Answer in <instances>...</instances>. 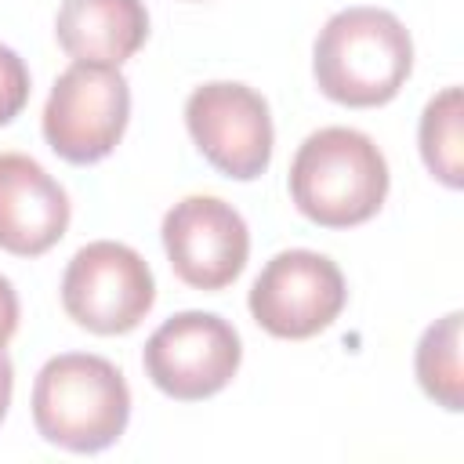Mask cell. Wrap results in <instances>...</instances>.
Returning <instances> with one entry per match:
<instances>
[{
  "instance_id": "6da1fadb",
  "label": "cell",
  "mask_w": 464,
  "mask_h": 464,
  "mask_svg": "<svg viewBox=\"0 0 464 464\" xmlns=\"http://www.w3.org/2000/svg\"><path fill=\"white\" fill-rule=\"evenodd\" d=\"M413 69V40L384 7H344L315 36L312 72L319 91L352 109L392 102Z\"/></svg>"
},
{
  "instance_id": "7a4b0ae2",
  "label": "cell",
  "mask_w": 464,
  "mask_h": 464,
  "mask_svg": "<svg viewBox=\"0 0 464 464\" xmlns=\"http://www.w3.org/2000/svg\"><path fill=\"white\" fill-rule=\"evenodd\" d=\"M130 420V388L123 373L87 352H65L44 362L33 384L36 431L69 453L109 450Z\"/></svg>"
},
{
  "instance_id": "3957f363",
  "label": "cell",
  "mask_w": 464,
  "mask_h": 464,
  "mask_svg": "<svg viewBox=\"0 0 464 464\" xmlns=\"http://www.w3.org/2000/svg\"><path fill=\"white\" fill-rule=\"evenodd\" d=\"M290 196L297 210L323 228L362 225L388 196L384 152L352 127L312 130L294 152Z\"/></svg>"
},
{
  "instance_id": "277c9868",
  "label": "cell",
  "mask_w": 464,
  "mask_h": 464,
  "mask_svg": "<svg viewBox=\"0 0 464 464\" xmlns=\"http://www.w3.org/2000/svg\"><path fill=\"white\" fill-rule=\"evenodd\" d=\"M156 301L152 268L138 250L112 239L80 246L62 276V308L91 334H130Z\"/></svg>"
},
{
  "instance_id": "5b68a950",
  "label": "cell",
  "mask_w": 464,
  "mask_h": 464,
  "mask_svg": "<svg viewBox=\"0 0 464 464\" xmlns=\"http://www.w3.org/2000/svg\"><path fill=\"white\" fill-rule=\"evenodd\" d=\"M130 116V83L120 69L72 62L44 105V138L65 163L105 160Z\"/></svg>"
},
{
  "instance_id": "8992f818",
  "label": "cell",
  "mask_w": 464,
  "mask_h": 464,
  "mask_svg": "<svg viewBox=\"0 0 464 464\" xmlns=\"http://www.w3.org/2000/svg\"><path fill=\"white\" fill-rule=\"evenodd\" d=\"M243 344L228 319L214 312H178L145 341L149 381L181 402L218 395L239 370Z\"/></svg>"
},
{
  "instance_id": "52a82bcc",
  "label": "cell",
  "mask_w": 464,
  "mask_h": 464,
  "mask_svg": "<svg viewBox=\"0 0 464 464\" xmlns=\"http://www.w3.org/2000/svg\"><path fill=\"white\" fill-rule=\"evenodd\" d=\"M185 127L210 167L236 181H254L272 160V116L268 102L232 80L203 83L185 102Z\"/></svg>"
},
{
  "instance_id": "ba28073f",
  "label": "cell",
  "mask_w": 464,
  "mask_h": 464,
  "mask_svg": "<svg viewBox=\"0 0 464 464\" xmlns=\"http://www.w3.org/2000/svg\"><path fill=\"white\" fill-rule=\"evenodd\" d=\"M348 301L341 268L315 250L276 254L250 286V315L283 341H304L326 330Z\"/></svg>"
},
{
  "instance_id": "9c48e42d",
  "label": "cell",
  "mask_w": 464,
  "mask_h": 464,
  "mask_svg": "<svg viewBox=\"0 0 464 464\" xmlns=\"http://www.w3.org/2000/svg\"><path fill=\"white\" fill-rule=\"evenodd\" d=\"M163 246L181 283L196 290H225L250 254L243 214L218 196H185L163 218Z\"/></svg>"
},
{
  "instance_id": "30bf717a",
  "label": "cell",
  "mask_w": 464,
  "mask_h": 464,
  "mask_svg": "<svg viewBox=\"0 0 464 464\" xmlns=\"http://www.w3.org/2000/svg\"><path fill=\"white\" fill-rule=\"evenodd\" d=\"M69 228L65 188L25 152H0V250L47 254Z\"/></svg>"
},
{
  "instance_id": "8fae6325",
  "label": "cell",
  "mask_w": 464,
  "mask_h": 464,
  "mask_svg": "<svg viewBox=\"0 0 464 464\" xmlns=\"http://www.w3.org/2000/svg\"><path fill=\"white\" fill-rule=\"evenodd\" d=\"M54 36L69 58L120 69L149 40V11L141 0H62Z\"/></svg>"
},
{
  "instance_id": "7c38bea8",
  "label": "cell",
  "mask_w": 464,
  "mask_h": 464,
  "mask_svg": "<svg viewBox=\"0 0 464 464\" xmlns=\"http://www.w3.org/2000/svg\"><path fill=\"white\" fill-rule=\"evenodd\" d=\"M460 312L442 315L439 323H431L417 344V381L420 388L446 406L450 413H457L464 406L460 395Z\"/></svg>"
},
{
  "instance_id": "4fadbf2b",
  "label": "cell",
  "mask_w": 464,
  "mask_h": 464,
  "mask_svg": "<svg viewBox=\"0 0 464 464\" xmlns=\"http://www.w3.org/2000/svg\"><path fill=\"white\" fill-rule=\"evenodd\" d=\"M420 156L428 170L446 185H464V163H460V87L439 91L424 112H420Z\"/></svg>"
},
{
  "instance_id": "5bb4252c",
  "label": "cell",
  "mask_w": 464,
  "mask_h": 464,
  "mask_svg": "<svg viewBox=\"0 0 464 464\" xmlns=\"http://www.w3.org/2000/svg\"><path fill=\"white\" fill-rule=\"evenodd\" d=\"M29 102V69L25 62L0 44V127L11 123Z\"/></svg>"
},
{
  "instance_id": "9a60e30c",
  "label": "cell",
  "mask_w": 464,
  "mask_h": 464,
  "mask_svg": "<svg viewBox=\"0 0 464 464\" xmlns=\"http://www.w3.org/2000/svg\"><path fill=\"white\" fill-rule=\"evenodd\" d=\"M14 330H18V294H14L11 279L0 276V348H7Z\"/></svg>"
},
{
  "instance_id": "2e32d148",
  "label": "cell",
  "mask_w": 464,
  "mask_h": 464,
  "mask_svg": "<svg viewBox=\"0 0 464 464\" xmlns=\"http://www.w3.org/2000/svg\"><path fill=\"white\" fill-rule=\"evenodd\" d=\"M11 388H14V366H11L7 352L0 348V420H4V413L11 406Z\"/></svg>"
}]
</instances>
